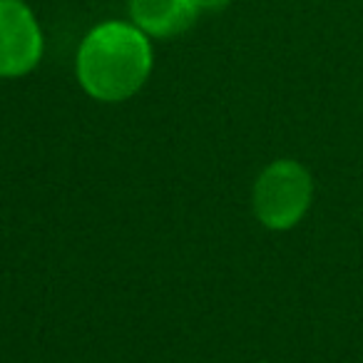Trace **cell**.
I'll list each match as a JSON object with an SVG mask.
<instances>
[{
    "mask_svg": "<svg viewBox=\"0 0 363 363\" xmlns=\"http://www.w3.org/2000/svg\"><path fill=\"white\" fill-rule=\"evenodd\" d=\"M130 18L147 38H174L197 23L194 0H130Z\"/></svg>",
    "mask_w": 363,
    "mask_h": 363,
    "instance_id": "cell-4",
    "label": "cell"
},
{
    "mask_svg": "<svg viewBox=\"0 0 363 363\" xmlns=\"http://www.w3.org/2000/svg\"><path fill=\"white\" fill-rule=\"evenodd\" d=\"M43 33L23 0H0V77L28 75L40 62Z\"/></svg>",
    "mask_w": 363,
    "mask_h": 363,
    "instance_id": "cell-3",
    "label": "cell"
},
{
    "mask_svg": "<svg viewBox=\"0 0 363 363\" xmlns=\"http://www.w3.org/2000/svg\"><path fill=\"white\" fill-rule=\"evenodd\" d=\"M194 6L199 8V13H214L224 11L229 6V0H194Z\"/></svg>",
    "mask_w": 363,
    "mask_h": 363,
    "instance_id": "cell-5",
    "label": "cell"
},
{
    "mask_svg": "<svg viewBox=\"0 0 363 363\" xmlns=\"http://www.w3.org/2000/svg\"><path fill=\"white\" fill-rule=\"evenodd\" d=\"M311 204V177L298 162L281 160L262 172L254 187V212L269 229H289Z\"/></svg>",
    "mask_w": 363,
    "mask_h": 363,
    "instance_id": "cell-2",
    "label": "cell"
},
{
    "mask_svg": "<svg viewBox=\"0 0 363 363\" xmlns=\"http://www.w3.org/2000/svg\"><path fill=\"white\" fill-rule=\"evenodd\" d=\"M152 70L150 38L135 23L107 21L92 28L77 50V80L102 102L132 97Z\"/></svg>",
    "mask_w": 363,
    "mask_h": 363,
    "instance_id": "cell-1",
    "label": "cell"
}]
</instances>
